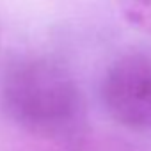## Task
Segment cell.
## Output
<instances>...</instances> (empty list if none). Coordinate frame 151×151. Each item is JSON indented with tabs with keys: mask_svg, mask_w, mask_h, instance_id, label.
<instances>
[{
	"mask_svg": "<svg viewBox=\"0 0 151 151\" xmlns=\"http://www.w3.org/2000/svg\"><path fill=\"white\" fill-rule=\"evenodd\" d=\"M100 96L119 126L151 133V55L130 52L114 59L101 78Z\"/></svg>",
	"mask_w": 151,
	"mask_h": 151,
	"instance_id": "2",
	"label": "cell"
},
{
	"mask_svg": "<svg viewBox=\"0 0 151 151\" xmlns=\"http://www.w3.org/2000/svg\"><path fill=\"white\" fill-rule=\"evenodd\" d=\"M0 109L20 130L52 146L91 132L80 86L52 57L23 55L9 62L0 77Z\"/></svg>",
	"mask_w": 151,
	"mask_h": 151,
	"instance_id": "1",
	"label": "cell"
},
{
	"mask_svg": "<svg viewBox=\"0 0 151 151\" xmlns=\"http://www.w3.org/2000/svg\"><path fill=\"white\" fill-rule=\"evenodd\" d=\"M126 23L133 29L151 34V0H117Z\"/></svg>",
	"mask_w": 151,
	"mask_h": 151,
	"instance_id": "4",
	"label": "cell"
},
{
	"mask_svg": "<svg viewBox=\"0 0 151 151\" xmlns=\"http://www.w3.org/2000/svg\"><path fill=\"white\" fill-rule=\"evenodd\" d=\"M48 151H140L137 146L110 135H94L93 132L66 144L52 146Z\"/></svg>",
	"mask_w": 151,
	"mask_h": 151,
	"instance_id": "3",
	"label": "cell"
}]
</instances>
